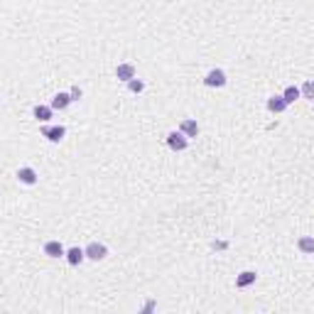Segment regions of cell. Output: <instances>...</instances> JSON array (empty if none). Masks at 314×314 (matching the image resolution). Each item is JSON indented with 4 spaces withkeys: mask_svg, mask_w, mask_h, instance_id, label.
I'll use <instances>...</instances> for the list:
<instances>
[{
    "mask_svg": "<svg viewBox=\"0 0 314 314\" xmlns=\"http://www.w3.org/2000/svg\"><path fill=\"white\" fill-rule=\"evenodd\" d=\"M187 145H189V138H187L182 130H172V133L167 135V147H170L172 152H184Z\"/></svg>",
    "mask_w": 314,
    "mask_h": 314,
    "instance_id": "cell-1",
    "label": "cell"
},
{
    "mask_svg": "<svg viewBox=\"0 0 314 314\" xmlns=\"http://www.w3.org/2000/svg\"><path fill=\"white\" fill-rule=\"evenodd\" d=\"M204 84H206L209 88H221V86H226V71H224V69H211V71L204 76Z\"/></svg>",
    "mask_w": 314,
    "mask_h": 314,
    "instance_id": "cell-2",
    "label": "cell"
},
{
    "mask_svg": "<svg viewBox=\"0 0 314 314\" xmlns=\"http://www.w3.org/2000/svg\"><path fill=\"white\" fill-rule=\"evenodd\" d=\"M106 256H108V248H106L103 243L93 241V243H88V246H86V258H88V260L98 263V260H103Z\"/></svg>",
    "mask_w": 314,
    "mask_h": 314,
    "instance_id": "cell-3",
    "label": "cell"
},
{
    "mask_svg": "<svg viewBox=\"0 0 314 314\" xmlns=\"http://www.w3.org/2000/svg\"><path fill=\"white\" fill-rule=\"evenodd\" d=\"M42 135H44L49 143H61L64 135H66V128H64V125H44V128H42Z\"/></svg>",
    "mask_w": 314,
    "mask_h": 314,
    "instance_id": "cell-4",
    "label": "cell"
},
{
    "mask_svg": "<svg viewBox=\"0 0 314 314\" xmlns=\"http://www.w3.org/2000/svg\"><path fill=\"white\" fill-rule=\"evenodd\" d=\"M115 79H120V81H130V79H135V64H130V61H123V64H118L115 66Z\"/></svg>",
    "mask_w": 314,
    "mask_h": 314,
    "instance_id": "cell-5",
    "label": "cell"
},
{
    "mask_svg": "<svg viewBox=\"0 0 314 314\" xmlns=\"http://www.w3.org/2000/svg\"><path fill=\"white\" fill-rule=\"evenodd\" d=\"M44 256L47 258H64L66 256V248L59 241H47L44 243Z\"/></svg>",
    "mask_w": 314,
    "mask_h": 314,
    "instance_id": "cell-6",
    "label": "cell"
},
{
    "mask_svg": "<svg viewBox=\"0 0 314 314\" xmlns=\"http://www.w3.org/2000/svg\"><path fill=\"white\" fill-rule=\"evenodd\" d=\"M66 263L69 265H79V263H84L86 260V248H79V246H71L69 251H66Z\"/></svg>",
    "mask_w": 314,
    "mask_h": 314,
    "instance_id": "cell-7",
    "label": "cell"
},
{
    "mask_svg": "<svg viewBox=\"0 0 314 314\" xmlns=\"http://www.w3.org/2000/svg\"><path fill=\"white\" fill-rule=\"evenodd\" d=\"M256 280H258V273H256V270H243L241 275H236V287L246 290V287L256 285Z\"/></svg>",
    "mask_w": 314,
    "mask_h": 314,
    "instance_id": "cell-8",
    "label": "cell"
},
{
    "mask_svg": "<svg viewBox=\"0 0 314 314\" xmlns=\"http://www.w3.org/2000/svg\"><path fill=\"white\" fill-rule=\"evenodd\" d=\"M17 179H20V184H27V187L37 184V172H34V167H20V170H17Z\"/></svg>",
    "mask_w": 314,
    "mask_h": 314,
    "instance_id": "cell-9",
    "label": "cell"
},
{
    "mask_svg": "<svg viewBox=\"0 0 314 314\" xmlns=\"http://www.w3.org/2000/svg\"><path fill=\"white\" fill-rule=\"evenodd\" d=\"M287 106H290V103L283 98V93H280V96H270V98H268V111H270V113H285V111H287Z\"/></svg>",
    "mask_w": 314,
    "mask_h": 314,
    "instance_id": "cell-10",
    "label": "cell"
},
{
    "mask_svg": "<svg viewBox=\"0 0 314 314\" xmlns=\"http://www.w3.org/2000/svg\"><path fill=\"white\" fill-rule=\"evenodd\" d=\"M71 101H74L71 93H57V96L52 98V108H54V111H64V108H69Z\"/></svg>",
    "mask_w": 314,
    "mask_h": 314,
    "instance_id": "cell-11",
    "label": "cell"
},
{
    "mask_svg": "<svg viewBox=\"0 0 314 314\" xmlns=\"http://www.w3.org/2000/svg\"><path fill=\"white\" fill-rule=\"evenodd\" d=\"M52 111H54L52 106H42V103H39V106H34V108H32V115H34L39 123H47V120L52 118Z\"/></svg>",
    "mask_w": 314,
    "mask_h": 314,
    "instance_id": "cell-12",
    "label": "cell"
},
{
    "mask_svg": "<svg viewBox=\"0 0 314 314\" xmlns=\"http://www.w3.org/2000/svg\"><path fill=\"white\" fill-rule=\"evenodd\" d=\"M179 130H182L187 138H197V135H199V125H197V120H192V118L182 120V123H179Z\"/></svg>",
    "mask_w": 314,
    "mask_h": 314,
    "instance_id": "cell-13",
    "label": "cell"
},
{
    "mask_svg": "<svg viewBox=\"0 0 314 314\" xmlns=\"http://www.w3.org/2000/svg\"><path fill=\"white\" fill-rule=\"evenodd\" d=\"M297 248H300V253H305V256H314V236H302V238L297 241Z\"/></svg>",
    "mask_w": 314,
    "mask_h": 314,
    "instance_id": "cell-14",
    "label": "cell"
},
{
    "mask_svg": "<svg viewBox=\"0 0 314 314\" xmlns=\"http://www.w3.org/2000/svg\"><path fill=\"white\" fill-rule=\"evenodd\" d=\"M300 96H302V91H300L297 86H287V88L283 91V98H285L287 103H295V101H297Z\"/></svg>",
    "mask_w": 314,
    "mask_h": 314,
    "instance_id": "cell-15",
    "label": "cell"
},
{
    "mask_svg": "<svg viewBox=\"0 0 314 314\" xmlns=\"http://www.w3.org/2000/svg\"><path fill=\"white\" fill-rule=\"evenodd\" d=\"M300 91H302V98H307V101H314V79L305 81Z\"/></svg>",
    "mask_w": 314,
    "mask_h": 314,
    "instance_id": "cell-16",
    "label": "cell"
},
{
    "mask_svg": "<svg viewBox=\"0 0 314 314\" xmlns=\"http://www.w3.org/2000/svg\"><path fill=\"white\" fill-rule=\"evenodd\" d=\"M128 88H130L133 93H143V91H145V84H143L140 79H130V81H128Z\"/></svg>",
    "mask_w": 314,
    "mask_h": 314,
    "instance_id": "cell-17",
    "label": "cell"
},
{
    "mask_svg": "<svg viewBox=\"0 0 314 314\" xmlns=\"http://www.w3.org/2000/svg\"><path fill=\"white\" fill-rule=\"evenodd\" d=\"M69 93H71V98H74V101H79V98L84 96V91H81L79 86H71V91H69Z\"/></svg>",
    "mask_w": 314,
    "mask_h": 314,
    "instance_id": "cell-18",
    "label": "cell"
},
{
    "mask_svg": "<svg viewBox=\"0 0 314 314\" xmlns=\"http://www.w3.org/2000/svg\"><path fill=\"white\" fill-rule=\"evenodd\" d=\"M214 248H219V251H224V248H226V243H224V241H216V243H214Z\"/></svg>",
    "mask_w": 314,
    "mask_h": 314,
    "instance_id": "cell-19",
    "label": "cell"
}]
</instances>
